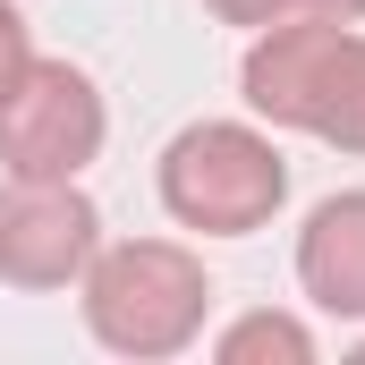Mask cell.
<instances>
[{
    "label": "cell",
    "mask_w": 365,
    "mask_h": 365,
    "mask_svg": "<svg viewBox=\"0 0 365 365\" xmlns=\"http://www.w3.org/2000/svg\"><path fill=\"white\" fill-rule=\"evenodd\" d=\"M289 195V162H280L272 136L238 128V119H204L179 128L170 153H162V204L170 221L204 230V238H247L264 230Z\"/></svg>",
    "instance_id": "3"
},
{
    "label": "cell",
    "mask_w": 365,
    "mask_h": 365,
    "mask_svg": "<svg viewBox=\"0 0 365 365\" xmlns=\"http://www.w3.org/2000/svg\"><path fill=\"white\" fill-rule=\"evenodd\" d=\"M306 9H323V17H365V0H306Z\"/></svg>",
    "instance_id": "10"
},
{
    "label": "cell",
    "mask_w": 365,
    "mask_h": 365,
    "mask_svg": "<svg viewBox=\"0 0 365 365\" xmlns=\"http://www.w3.org/2000/svg\"><path fill=\"white\" fill-rule=\"evenodd\" d=\"M212 357H221V365H255V357L314 365V331H306L297 314H247V323H230V331L212 340Z\"/></svg>",
    "instance_id": "7"
},
{
    "label": "cell",
    "mask_w": 365,
    "mask_h": 365,
    "mask_svg": "<svg viewBox=\"0 0 365 365\" xmlns=\"http://www.w3.org/2000/svg\"><path fill=\"white\" fill-rule=\"evenodd\" d=\"M212 280L170 238H128L86 264V331L110 357H179L204 331Z\"/></svg>",
    "instance_id": "2"
},
{
    "label": "cell",
    "mask_w": 365,
    "mask_h": 365,
    "mask_svg": "<svg viewBox=\"0 0 365 365\" xmlns=\"http://www.w3.org/2000/svg\"><path fill=\"white\" fill-rule=\"evenodd\" d=\"M102 153V93L68 60H34L0 102V170L9 179H77Z\"/></svg>",
    "instance_id": "4"
},
{
    "label": "cell",
    "mask_w": 365,
    "mask_h": 365,
    "mask_svg": "<svg viewBox=\"0 0 365 365\" xmlns=\"http://www.w3.org/2000/svg\"><path fill=\"white\" fill-rule=\"evenodd\" d=\"M297 280L323 314H365V187L323 195L297 238Z\"/></svg>",
    "instance_id": "6"
},
{
    "label": "cell",
    "mask_w": 365,
    "mask_h": 365,
    "mask_svg": "<svg viewBox=\"0 0 365 365\" xmlns=\"http://www.w3.org/2000/svg\"><path fill=\"white\" fill-rule=\"evenodd\" d=\"M26 68H34V43H26V17H17V9L0 0V102H9V86H17Z\"/></svg>",
    "instance_id": "8"
},
{
    "label": "cell",
    "mask_w": 365,
    "mask_h": 365,
    "mask_svg": "<svg viewBox=\"0 0 365 365\" xmlns=\"http://www.w3.org/2000/svg\"><path fill=\"white\" fill-rule=\"evenodd\" d=\"M204 9H212L221 26H255V34H264V26H280V17L306 9V0H204Z\"/></svg>",
    "instance_id": "9"
},
{
    "label": "cell",
    "mask_w": 365,
    "mask_h": 365,
    "mask_svg": "<svg viewBox=\"0 0 365 365\" xmlns=\"http://www.w3.org/2000/svg\"><path fill=\"white\" fill-rule=\"evenodd\" d=\"M102 255V212L77 179H9L0 187V280L17 289H68Z\"/></svg>",
    "instance_id": "5"
},
{
    "label": "cell",
    "mask_w": 365,
    "mask_h": 365,
    "mask_svg": "<svg viewBox=\"0 0 365 365\" xmlns=\"http://www.w3.org/2000/svg\"><path fill=\"white\" fill-rule=\"evenodd\" d=\"M247 102L272 119V128H297V136H323L340 153H365V34H349V17H280L255 34L247 68H238Z\"/></svg>",
    "instance_id": "1"
}]
</instances>
